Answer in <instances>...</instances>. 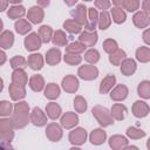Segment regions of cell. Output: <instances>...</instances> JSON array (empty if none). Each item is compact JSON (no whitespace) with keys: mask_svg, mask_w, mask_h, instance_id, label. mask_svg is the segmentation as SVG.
Wrapping results in <instances>:
<instances>
[{"mask_svg":"<svg viewBox=\"0 0 150 150\" xmlns=\"http://www.w3.org/2000/svg\"><path fill=\"white\" fill-rule=\"evenodd\" d=\"M87 139V131L83 128H76L69 132V141L74 145H81Z\"/></svg>","mask_w":150,"mask_h":150,"instance_id":"52a82bcc","label":"cell"},{"mask_svg":"<svg viewBox=\"0 0 150 150\" xmlns=\"http://www.w3.org/2000/svg\"><path fill=\"white\" fill-rule=\"evenodd\" d=\"M61 61V50L59 48H50L46 53V62L50 66H55Z\"/></svg>","mask_w":150,"mask_h":150,"instance_id":"7402d4cb","label":"cell"},{"mask_svg":"<svg viewBox=\"0 0 150 150\" xmlns=\"http://www.w3.org/2000/svg\"><path fill=\"white\" fill-rule=\"evenodd\" d=\"M109 145L112 150H122L128 145V139L122 135H114L109 138Z\"/></svg>","mask_w":150,"mask_h":150,"instance_id":"e0dca14e","label":"cell"},{"mask_svg":"<svg viewBox=\"0 0 150 150\" xmlns=\"http://www.w3.org/2000/svg\"><path fill=\"white\" fill-rule=\"evenodd\" d=\"M52 40H53V43L55 46H66L67 42H68V39H67V35L63 30H55L53 32V36H52Z\"/></svg>","mask_w":150,"mask_h":150,"instance_id":"4dcf8cb0","label":"cell"},{"mask_svg":"<svg viewBox=\"0 0 150 150\" xmlns=\"http://www.w3.org/2000/svg\"><path fill=\"white\" fill-rule=\"evenodd\" d=\"M27 82H28V77H27V74L25 73V70L18 69L12 73V83L13 84L25 87L27 84Z\"/></svg>","mask_w":150,"mask_h":150,"instance_id":"603a6c76","label":"cell"},{"mask_svg":"<svg viewBox=\"0 0 150 150\" xmlns=\"http://www.w3.org/2000/svg\"><path fill=\"white\" fill-rule=\"evenodd\" d=\"M149 105L144 101H136L132 104V114L136 117H145L149 114Z\"/></svg>","mask_w":150,"mask_h":150,"instance_id":"2e32d148","label":"cell"},{"mask_svg":"<svg viewBox=\"0 0 150 150\" xmlns=\"http://www.w3.org/2000/svg\"><path fill=\"white\" fill-rule=\"evenodd\" d=\"M0 150H14V148L12 146L11 142L0 141Z\"/></svg>","mask_w":150,"mask_h":150,"instance_id":"816d5d0a","label":"cell"},{"mask_svg":"<svg viewBox=\"0 0 150 150\" xmlns=\"http://www.w3.org/2000/svg\"><path fill=\"white\" fill-rule=\"evenodd\" d=\"M14 27H15V30L19 33V34H27L30 29H32V25L26 20V19H19L16 22H15V25H14Z\"/></svg>","mask_w":150,"mask_h":150,"instance_id":"e575fe53","label":"cell"},{"mask_svg":"<svg viewBox=\"0 0 150 150\" xmlns=\"http://www.w3.org/2000/svg\"><path fill=\"white\" fill-rule=\"evenodd\" d=\"M142 6H143V12L144 13H146V14H149L150 13V0H145V1H143L142 2Z\"/></svg>","mask_w":150,"mask_h":150,"instance_id":"f5cc1de1","label":"cell"},{"mask_svg":"<svg viewBox=\"0 0 150 150\" xmlns=\"http://www.w3.org/2000/svg\"><path fill=\"white\" fill-rule=\"evenodd\" d=\"M30 122L36 127H42L47 123V116L39 107H35L30 114Z\"/></svg>","mask_w":150,"mask_h":150,"instance_id":"30bf717a","label":"cell"},{"mask_svg":"<svg viewBox=\"0 0 150 150\" xmlns=\"http://www.w3.org/2000/svg\"><path fill=\"white\" fill-rule=\"evenodd\" d=\"M2 89H4V81H2V79L0 77V93L2 91Z\"/></svg>","mask_w":150,"mask_h":150,"instance_id":"91938a15","label":"cell"},{"mask_svg":"<svg viewBox=\"0 0 150 150\" xmlns=\"http://www.w3.org/2000/svg\"><path fill=\"white\" fill-rule=\"evenodd\" d=\"M41 39L39 36L38 33H30L29 35H27L25 38V47L27 50L29 52H34V50H38L40 47H41Z\"/></svg>","mask_w":150,"mask_h":150,"instance_id":"8992f818","label":"cell"},{"mask_svg":"<svg viewBox=\"0 0 150 150\" xmlns=\"http://www.w3.org/2000/svg\"><path fill=\"white\" fill-rule=\"evenodd\" d=\"M25 13L26 12H25V7L23 6H21V5H14V6H12L8 9L7 15L11 19H20L21 16L25 15Z\"/></svg>","mask_w":150,"mask_h":150,"instance_id":"74e56055","label":"cell"},{"mask_svg":"<svg viewBox=\"0 0 150 150\" xmlns=\"http://www.w3.org/2000/svg\"><path fill=\"white\" fill-rule=\"evenodd\" d=\"M13 112V105L8 101L0 102V116H9Z\"/></svg>","mask_w":150,"mask_h":150,"instance_id":"c3c4849f","label":"cell"},{"mask_svg":"<svg viewBox=\"0 0 150 150\" xmlns=\"http://www.w3.org/2000/svg\"><path fill=\"white\" fill-rule=\"evenodd\" d=\"M89 138H90L91 144H94V145H100V144H102V143L105 141V138H107V132H105L104 130H102V129H94V130L91 131Z\"/></svg>","mask_w":150,"mask_h":150,"instance_id":"484cf974","label":"cell"},{"mask_svg":"<svg viewBox=\"0 0 150 150\" xmlns=\"http://www.w3.org/2000/svg\"><path fill=\"white\" fill-rule=\"evenodd\" d=\"M62 88L67 93H75L79 89V80L74 75H67L62 79Z\"/></svg>","mask_w":150,"mask_h":150,"instance_id":"7c38bea8","label":"cell"},{"mask_svg":"<svg viewBox=\"0 0 150 150\" xmlns=\"http://www.w3.org/2000/svg\"><path fill=\"white\" fill-rule=\"evenodd\" d=\"M63 60H64V62H66V63L71 64V66H75V64L81 63L82 57H81L80 55H75V54H67V53H66V55H64Z\"/></svg>","mask_w":150,"mask_h":150,"instance_id":"681fc988","label":"cell"},{"mask_svg":"<svg viewBox=\"0 0 150 150\" xmlns=\"http://www.w3.org/2000/svg\"><path fill=\"white\" fill-rule=\"evenodd\" d=\"M61 125L66 129H71L74 128L77 123H79V116L75 114V112H71V111H68L66 112L62 117H61Z\"/></svg>","mask_w":150,"mask_h":150,"instance_id":"4fadbf2b","label":"cell"},{"mask_svg":"<svg viewBox=\"0 0 150 150\" xmlns=\"http://www.w3.org/2000/svg\"><path fill=\"white\" fill-rule=\"evenodd\" d=\"M122 150H139L137 146H135V145H127V146H124Z\"/></svg>","mask_w":150,"mask_h":150,"instance_id":"6f0895ef","label":"cell"},{"mask_svg":"<svg viewBox=\"0 0 150 150\" xmlns=\"http://www.w3.org/2000/svg\"><path fill=\"white\" fill-rule=\"evenodd\" d=\"M136 62L132 59H124L121 63V73L125 76H130L136 71Z\"/></svg>","mask_w":150,"mask_h":150,"instance_id":"ac0fdd59","label":"cell"},{"mask_svg":"<svg viewBox=\"0 0 150 150\" xmlns=\"http://www.w3.org/2000/svg\"><path fill=\"white\" fill-rule=\"evenodd\" d=\"M29 87L34 91H41L45 87V80L41 75H33L29 79Z\"/></svg>","mask_w":150,"mask_h":150,"instance_id":"f546056e","label":"cell"},{"mask_svg":"<svg viewBox=\"0 0 150 150\" xmlns=\"http://www.w3.org/2000/svg\"><path fill=\"white\" fill-rule=\"evenodd\" d=\"M115 82H116L115 75H111V74L107 75V76L101 81V83H100V93H101V94H107L108 91H110V90L112 89Z\"/></svg>","mask_w":150,"mask_h":150,"instance_id":"44dd1931","label":"cell"},{"mask_svg":"<svg viewBox=\"0 0 150 150\" xmlns=\"http://www.w3.org/2000/svg\"><path fill=\"white\" fill-rule=\"evenodd\" d=\"M149 33H150V30L149 29H146L144 33H143V40H144V42L146 43V45H149L150 43V39H149Z\"/></svg>","mask_w":150,"mask_h":150,"instance_id":"db71d44e","label":"cell"},{"mask_svg":"<svg viewBox=\"0 0 150 150\" xmlns=\"http://www.w3.org/2000/svg\"><path fill=\"white\" fill-rule=\"evenodd\" d=\"M46 112H47V116L52 120H56L57 117H60L62 110H61V107L55 103V102H50L46 105Z\"/></svg>","mask_w":150,"mask_h":150,"instance_id":"83f0119b","label":"cell"},{"mask_svg":"<svg viewBox=\"0 0 150 150\" xmlns=\"http://www.w3.org/2000/svg\"><path fill=\"white\" fill-rule=\"evenodd\" d=\"M132 20H134L135 26H136V27H138V28H145V27H148V26H149V22H150L149 14L144 13L143 11L137 12V13L134 15Z\"/></svg>","mask_w":150,"mask_h":150,"instance_id":"ffe728a7","label":"cell"},{"mask_svg":"<svg viewBox=\"0 0 150 150\" xmlns=\"http://www.w3.org/2000/svg\"><path fill=\"white\" fill-rule=\"evenodd\" d=\"M69 150H81V149H79V148H70Z\"/></svg>","mask_w":150,"mask_h":150,"instance_id":"6125c7cd","label":"cell"},{"mask_svg":"<svg viewBox=\"0 0 150 150\" xmlns=\"http://www.w3.org/2000/svg\"><path fill=\"white\" fill-rule=\"evenodd\" d=\"M46 136L52 141V142H57L62 137V129L59 124L56 123H50L47 129H46Z\"/></svg>","mask_w":150,"mask_h":150,"instance_id":"8fae6325","label":"cell"},{"mask_svg":"<svg viewBox=\"0 0 150 150\" xmlns=\"http://www.w3.org/2000/svg\"><path fill=\"white\" fill-rule=\"evenodd\" d=\"M2 27H4V22H2V20L0 19V32L2 30Z\"/></svg>","mask_w":150,"mask_h":150,"instance_id":"94428289","label":"cell"},{"mask_svg":"<svg viewBox=\"0 0 150 150\" xmlns=\"http://www.w3.org/2000/svg\"><path fill=\"white\" fill-rule=\"evenodd\" d=\"M38 5H40V6H48L49 1H38Z\"/></svg>","mask_w":150,"mask_h":150,"instance_id":"680465c9","label":"cell"},{"mask_svg":"<svg viewBox=\"0 0 150 150\" xmlns=\"http://www.w3.org/2000/svg\"><path fill=\"white\" fill-rule=\"evenodd\" d=\"M27 66H29L33 70H40L43 66V57L41 54H32L28 56Z\"/></svg>","mask_w":150,"mask_h":150,"instance_id":"cb8c5ba5","label":"cell"},{"mask_svg":"<svg viewBox=\"0 0 150 150\" xmlns=\"http://www.w3.org/2000/svg\"><path fill=\"white\" fill-rule=\"evenodd\" d=\"M70 14L73 16V20L76 21L79 25L83 26L87 22V8L83 4H79L76 8L70 11Z\"/></svg>","mask_w":150,"mask_h":150,"instance_id":"5b68a950","label":"cell"},{"mask_svg":"<svg viewBox=\"0 0 150 150\" xmlns=\"http://www.w3.org/2000/svg\"><path fill=\"white\" fill-rule=\"evenodd\" d=\"M43 9L39 6H33L28 9V13H27V18L30 22L33 23H40L42 20H43Z\"/></svg>","mask_w":150,"mask_h":150,"instance_id":"5bb4252c","label":"cell"},{"mask_svg":"<svg viewBox=\"0 0 150 150\" xmlns=\"http://www.w3.org/2000/svg\"><path fill=\"white\" fill-rule=\"evenodd\" d=\"M14 125L12 120L9 118H1L0 120V141L11 142L14 137Z\"/></svg>","mask_w":150,"mask_h":150,"instance_id":"3957f363","label":"cell"},{"mask_svg":"<svg viewBox=\"0 0 150 150\" xmlns=\"http://www.w3.org/2000/svg\"><path fill=\"white\" fill-rule=\"evenodd\" d=\"M6 60H7V57H6L5 52H2V50L0 49V66H1V64H4V63L6 62Z\"/></svg>","mask_w":150,"mask_h":150,"instance_id":"11a10c76","label":"cell"},{"mask_svg":"<svg viewBox=\"0 0 150 150\" xmlns=\"http://www.w3.org/2000/svg\"><path fill=\"white\" fill-rule=\"evenodd\" d=\"M77 75L83 79V80H95L97 76H98V69L95 67V66H91V64H86V66H81L79 68V71H77Z\"/></svg>","mask_w":150,"mask_h":150,"instance_id":"277c9868","label":"cell"},{"mask_svg":"<svg viewBox=\"0 0 150 150\" xmlns=\"http://www.w3.org/2000/svg\"><path fill=\"white\" fill-rule=\"evenodd\" d=\"M63 28H64L67 32H69L70 34H77V33L81 32L82 26L79 25L76 21H74L73 19H68V20H66V21L63 22Z\"/></svg>","mask_w":150,"mask_h":150,"instance_id":"d590c367","label":"cell"},{"mask_svg":"<svg viewBox=\"0 0 150 150\" xmlns=\"http://www.w3.org/2000/svg\"><path fill=\"white\" fill-rule=\"evenodd\" d=\"M136 59L139 62H149L150 61V49H149V47H139L136 50Z\"/></svg>","mask_w":150,"mask_h":150,"instance_id":"b9f144b4","label":"cell"},{"mask_svg":"<svg viewBox=\"0 0 150 150\" xmlns=\"http://www.w3.org/2000/svg\"><path fill=\"white\" fill-rule=\"evenodd\" d=\"M103 49L108 54H111L115 50H117L118 49V46H117L116 40H114V39H107V40H104V42H103Z\"/></svg>","mask_w":150,"mask_h":150,"instance_id":"7dc6e473","label":"cell"},{"mask_svg":"<svg viewBox=\"0 0 150 150\" xmlns=\"http://www.w3.org/2000/svg\"><path fill=\"white\" fill-rule=\"evenodd\" d=\"M11 67L14 70H18V69L23 70L27 67V60L21 55H16L11 60Z\"/></svg>","mask_w":150,"mask_h":150,"instance_id":"60d3db41","label":"cell"},{"mask_svg":"<svg viewBox=\"0 0 150 150\" xmlns=\"http://www.w3.org/2000/svg\"><path fill=\"white\" fill-rule=\"evenodd\" d=\"M124 59H127V54H125V52L122 50V49L115 50V52L111 53L110 56H109V61H110L114 66H120Z\"/></svg>","mask_w":150,"mask_h":150,"instance_id":"8d00e7d4","label":"cell"},{"mask_svg":"<svg viewBox=\"0 0 150 150\" xmlns=\"http://www.w3.org/2000/svg\"><path fill=\"white\" fill-rule=\"evenodd\" d=\"M94 5L96 6V7H98L100 9H103V11H105V9H108L110 6H111V2L110 1H107V0H96L95 2H94Z\"/></svg>","mask_w":150,"mask_h":150,"instance_id":"f907efd6","label":"cell"},{"mask_svg":"<svg viewBox=\"0 0 150 150\" xmlns=\"http://www.w3.org/2000/svg\"><path fill=\"white\" fill-rule=\"evenodd\" d=\"M39 36L41 39L42 42L45 43H48L50 40H52V36H53V29L50 26H47V25H43L39 28Z\"/></svg>","mask_w":150,"mask_h":150,"instance_id":"d6a6232c","label":"cell"},{"mask_svg":"<svg viewBox=\"0 0 150 150\" xmlns=\"http://www.w3.org/2000/svg\"><path fill=\"white\" fill-rule=\"evenodd\" d=\"M128 87L121 83L112 89V91L110 93V98L114 101H123L128 96Z\"/></svg>","mask_w":150,"mask_h":150,"instance_id":"9a60e30c","label":"cell"},{"mask_svg":"<svg viewBox=\"0 0 150 150\" xmlns=\"http://www.w3.org/2000/svg\"><path fill=\"white\" fill-rule=\"evenodd\" d=\"M127 136L132 138V139H138V138H142L145 136V132L136 127H130L127 129Z\"/></svg>","mask_w":150,"mask_h":150,"instance_id":"f6af8a7d","label":"cell"},{"mask_svg":"<svg viewBox=\"0 0 150 150\" xmlns=\"http://www.w3.org/2000/svg\"><path fill=\"white\" fill-rule=\"evenodd\" d=\"M110 23H111V19H110L109 13L107 11H102L101 14H98V22H97L100 29L102 30L107 29L110 26Z\"/></svg>","mask_w":150,"mask_h":150,"instance_id":"f35d334b","label":"cell"},{"mask_svg":"<svg viewBox=\"0 0 150 150\" xmlns=\"http://www.w3.org/2000/svg\"><path fill=\"white\" fill-rule=\"evenodd\" d=\"M28 115H29V105L27 102L22 101L15 104L14 110L12 112V122L14 128H23L28 123Z\"/></svg>","mask_w":150,"mask_h":150,"instance_id":"6da1fadb","label":"cell"},{"mask_svg":"<svg viewBox=\"0 0 150 150\" xmlns=\"http://www.w3.org/2000/svg\"><path fill=\"white\" fill-rule=\"evenodd\" d=\"M86 48H87L86 46H83L81 42L76 41V42H71V43H69V45H67V46H66V53H67V54H75V55H80L81 53H83V52H84V49H86Z\"/></svg>","mask_w":150,"mask_h":150,"instance_id":"836d02e7","label":"cell"},{"mask_svg":"<svg viewBox=\"0 0 150 150\" xmlns=\"http://www.w3.org/2000/svg\"><path fill=\"white\" fill-rule=\"evenodd\" d=\"M74 108L77 112H84L87 110V101L82 96H76L74 98Z\"/></svg>","mask_w":150,"mask_h":150,"instance_id":"bcb514c9","label":"cell"},{"mask_svg":"<svg viewBox=\"0 0 150 150\" xmlns=\"http://www.w3.org/2000/svg\"><path fill=\"white\" fill-rule=\"evenodd\" d=\"M79 42H81L86 47H93L97 42V33L84 30L79 36Z\"/></svg>","mask_w":150,"mask_h":150,"instance_id":"9c48e42d","label":"cell"},{"mask_svg":"<svg viewBox=\"0 0 150 150\" xmlns=\"http://www.w3.org/2000/svg\"><path fill=\"white\" fill-rule=\"evenodd\" d=\"M111 16H112L114 22H116V23H122L127 19L125 12L121 7H112L111 8Z\"/></svg>","mask_w":150,"mask_h":150,"instance_id":"ab89813d","label":"cell"},{"mask_svg":"<svg viewBox=\"0 0 150 150\" xmlns=\"http://www.w3.org/2000/svg\"><path fill=\"white\" fill-rule=\"evenodd\" d=\"M60 95V87L56 83H48L45 89V96L49 100H55Z\"/></svg>","mask_w":150,"mask_h":150,"instance_id":"1f68e13d","label":"cell"},{"mask_svg":"<svg viewBox=\"0 0 150 150\" xmlns=\"http://www.w3.org/2000/svg\"><path fill=\"white\" fill-rule=\"evenodd\" d=\"M93 115L102 127H108V125H111L114 123V118L111 117L109 110L105 107H102V105L94 107L93 108Z\"/></svg>","mask_w":150,"mask_h":150,"instance_id":"7a4b0ae2","label":"cell"},{"mask_svg":"<svg viewBox=\"0 0 150 150\" xmlns=\"http://www.w3.org/2000/svg\"><path fill=\"white\" fill-rule=\"evenodd\" d=\"M125 114H127V108L124 104L122 103H115L112 107H111V117L117 120V121H122L124 117H125Z\"/></svg>","mask_w":150,"mask_h":150,"instance_id":"d4e9b609","label":"cell"},{"mask_svg":"<svg viewBox=\"0 0 150 150\" xmlns=\"http://www.w3.org/2000/svg\"><path fill=\"white\" fill-rule=\"evenodd\" d=\"M97 22H98V12L94 7H90L88 9V19H87V22L84 25L86 26V30L95 32Z\"/></svg>","mask_w":150,"mask_h":150,"instance_id":"ba28073f","label":"cell"},{"mask_svg":"<svg viewBox=\"0 0 150 150\" xmlns=\"http://www.w3.org/2000/svg\"><path fill=\"white\" fill-rule=\"evenodd\" d=\"M114 5L121 6V8L123 7L124 9L129 11V12H134L139 7V1L137 0H122V1H112Z\"/></svg>","mask_w":150,"mask_h":150,"instance_id":"f1b7e54d","label":"cell"},{"mask_svg":"<svg viewBox=\"0 0 150 150\" xmlns=\"http://www.w3.org/2000/svg\"><path fill=\"white\" fill-rule=\"evenodd\" d=\"M8 91H9V95H11L13 101H19L26 96V89L22 86H16V84L11 83Z\"/></svg>","mask_w":150,"mask_h":150,"instance_id":"d6986e66","label":"cell"},{"mask_svg":"<svg viewBox=\"0 0 150 150\" xmlns=\"http://www.w3.org/2000/svg\"><path fill=\"white\" fill-rule=\"evenodd\" d=\"M14 43V35L11 30H5L0 34V47L4 49H8Z\"/></svg>","mask_w":150,"mask_h":150,"instance_id":"4316f807","label":"cell"},{"mask_svg":"<svg viewBox=\"0 0 150 150\" xmlns=\"http://www.w3.org/2000/svg\"><path fill=\"white\" fill-rule=\"evenodd\" d=\"M137 91H138V95L143 98H149L150 97V82L149 81H142L139 84H138V88H137Z\"/></svg>","mask_w":150,"mask_h":150,"instance_id":"7bdbcfd3","label":"cell"},{"mask_svg":"<svg viewBox=\"0 0 150 150\" xmlns=\"http://www.w3.org/2000/svg\"><path fill=\"white\" fill-rule=\"evenodd\" d=\"M8 6V1L5 0H0V12H2L4 9H6V7Z\"/></svg>","mask_w":150,"mask_h":150,"instance_id":"9f6ffc18","label":"cell"},{"mask_svg":"<svg viewBox=\"0 0 150 150\" xmlns=\"http://www.w3.org/2000/svg\"><path fill=\"white\" fill-rule=\"evenodd\" d=\"M84 60L89 63H96L98 60H100V53L98 50L94 49V48H90L84 54Z\"/></svg>","mask_w":150,"mask_h":150,"instance_id":"ee69618b","label":"cell"}]
</instances>
